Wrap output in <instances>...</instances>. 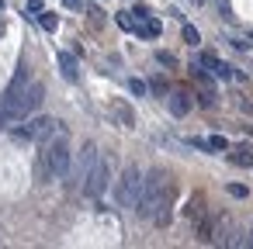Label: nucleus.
<instances>
[{"label": "nucleus", "instance_id": "nucleus-1", "mask_svg": "<svg viewBox=\"0 0 253 249\" xmlns=\"http://www.w3.org/2000/svg\"><path fill=\"white\" fill-rule=\"evenodd\" d=\"M42 97H45L42 83L21 87L18 94H4V97H0V128H4V125H18L21 118L35 114L42 107Z\"/></svg>", "mask_w": 253, "mask_h": 249}, {"label": "nucleus", "instance_id": "nucleus-2", "mask_svg": "<svg viewBox=\"0 0 253 249\" xmlns=\"http://www.w3.org/2000/svg\"><path fill=\"white\" fill-rule=\"evenodd\" d=\"M170 177L163 173V170H153L149 177H142V194H139V204H135V211L142 214V218H153V211L170 197V183H167Z\"/></svg>", "mask_w": 253, "mask_h": 249}, {"label": "nucleus", "instance_id": "nucleus-3", "mask_svg": "<svg viewBox=\"0 0 253 249\" xmlns=\"http://www.w3.org/2000/svg\"><path fill=\"white\" fill-rule=\"evenodd\" d=\"M59 128V121L56 118H45V114H39V118H21L18 125H14V139H21V142H45L52 132Z\"/></svg>", "mask_w": 253, "mask_h": 249}, {"label": "nucleus", "instance_id": "nucleus-4", "mask_svg": "<svg viewBox=\"0 0 253 249\" xmlns=\"http://www.w3.org/2000/svg\"><path fill=\"white\" fill-rule=\"evenodd\" d=\"M139 194H142V170L139 166H125V173L118 177V187H115V201L122 208H132L135 211Z\"/></svg>", "mask_w": 253, "mask_h": 249}, {"label": "nucleus", "instance_id": "nucleus-5", "mask_svg": "<svg viewBox=\"0 0 253 249\" xmlns=\"http://www.w3.org/2000/svg\"><path fill=\"white\" fill-rule=\"evenodd\" d=\"M56 135V132H52ZM45 139V166H49V173L52 177H66L70 173V145H66V135H63V128H59V139Z\"/></svg>", "mask_w": 253, "mask_h": 249}, {"label": "nucleus", "instance_id": "nucleus-6", "mask_svg": "<svg viewBox=\"0 0 253 249\" xmlns=\"http://www.w3.org/2000/svg\"><path fill=\"white\" fill-rule=\"evenodd\" d=\"M108 183H111V159H108V156H97L94 170H90L87 180H84V190H87L90 197H101V194L108 190Z\"/></svg>", "mask_w": 253, "mask_h": 249}, {"label": "nucleus", "instance_id": "nucleus-7", "mask_svg": "<svg viewBox=\"0 0 253 249\" xmlns=\"http://www.w3.org/2000/svg\"><path fill=\"white\" fill-rule=\"evenodd\" d=\"M198 63H201L215 80H243V73H236V70H232L229 63H222L215 52H201V56H198Z\"/></svg>", "mask_w": 253, "mask_h": 249}, {"label": "nucleus", "instance_id": "nucleus-8", "mask_svg": "<svg viewBox=\"0 0 253 249\" xmlns=\"http://www.w3.org/2000/svg\"><path fill=\"white\" fill-rule=\"evenodd\" d=\"M56 63H59V73H63L70 83L80 76V63H77V56H70V52H56Z\"/></svg>", "mask_w": 253, "mask_h": 249}, {"label": "nucleus", "instance_id": "nucleus-9", "mask_svg": "<svg viewBox=\"0 0 253 249\" xmlns=\"http://www.w3.org/2000/svg\"><path fill=\"white\" fill-rule=\"evenodd\" d=\"M97 156H101V152H97V145H94V142H87V145H84V156H80V166H77V177H80V180H87V173H90V170H94V163H97Z\"/></svg>", "mask_w": 253, "mask_h": 249}, {"label": "nucleus", "instance_id": "nucleus-10", "mask_svg": "<svg viewBox=\"0 0 253 249\" xmlns=\"http://www.w3.org/2000/svg\"><path fill=\"white\" fill-rule=\"evenodd\" d=\"M167 104H170V111H173L177 118H184V114L191 111V94H187V90H173Z\"/></svg>", "mask_w": 253, "mask_h": 249}, {"label": "nucleus", "instance_id": "nucleus-11", "mask_svg": "<svg viewBox=\"0 0 253 249\" xmlns=\"http://www.w3.org/2000/svg\"><path fill=\"white\" fill-rule=\"evenodd\" d=\"M135 35H142V38H160V21H153L149 14L146 18H139L135 21V28H132Z\"/></svg>", "mask_w": 253, "mask_h": 249}, {"label": "nucleus", "instance_id": "nucleus-12", "mask_svg": "<svg viewBox=\"0 0 253 249\" xmlns=\"http://www.w3.org/2000/svg\"><path fill=\"white\" fill-rule=\"evenodd\" d=\"M111 111L118 114V121H122V128H132V125H135V114H132V107H128L125 101H111Z\"/></svg>", "mask_w": 253, "mask_h": 249}, {"label": "nucleus", "instance_id": "nucleus-13", "mask_svg": "<svg viewBox=\"0 0 253 249\" xmlns=\"http://www.w3.org/2000/svg\"><path fill=\"white\" fill-rule=\"evenodd\" d=\"M39 25H42V32H56L59 28V18L52 11H39Z\"/></svg>", "mask_w": 253, "mask_h": 249}, {"label": "nucleus", "instance_id": "nucleus-14", "mask_svg": "<svg viewBox=\"0 0 253 249\" xmlns=\"http://www.w3.org/2000/svg\"><path fill=\"white\" fill-rule=\"evenodd\" d=\"M232 163H239V166H253V156H250V149H236V152H232Z\"/></svg>", "mask_w": 253, "mask_h": 249}, {"label": "nucleus", "instance_id": "nucleus-15", "mask_svg": "<svg viewBox=\"0 0 253 249\" xmlns=\"http://www.w3.org/2000/svg\"><path fill=\"white\" fill-rule=\"evenodd\" d=\"M128 90H132L135 97H146V90H149V87H146V80H139V76H135V80H128Z\"/></svg>", "mask_w": 253, "mask_h": 249}, {"label": "nucleus", "instance_id": "nucleus-16", "mask_svg": "<svg viewBox=\"0 0 253 249\" xmlns=\"http://www.w3.org/2000/svg\"><path fill=\"white\" fill-rule=\"evenodd\" d=\"M205 142H208V149H215V152H225V149H229V142H225L222 135H211V139H205Z\"/></svg>", "mask_w": 253, "mask_h": 249}, {"label": "nucleus", "instance_id": "nucleus-17", "mask_svg": "<svg viewBox=\"0 0 253 249\" xmlns=\"http://www.w3.org/2000/svg\"><path fill=\"white\" fill-rule=\"evenodd\" d=\"M184 42H187V45H198V42H201V35H198L191 25H184Z\"/></svg>", "mask_w": 253, "mask_h": 249}, {"label": "nucleus", "instance_id": "nucleus-18", "mask_svg": "<svg viewBox=\"0 0 253 249\" xmlns=\"http://www.w3.org/2000/svg\"><path fill=\"white\" fill-rule=\"evenodd\" d=\"M39 11H45V0H28L25 4V14H39Z\"/></svg>", "mask_w": 253, "mask_h": 249}, {"label": "nucleus", "instance_id": "nucleus-19", "mask_svg": "<svg viewBox=\"0 0 253 249\" xmlns=\"http://www.w3.org/2000/svg\"><path fill=\"white\" fill-rule=\"evenodd\" d=\"M118 25H122V28H125V32H132V28H135V21H132V18H128V14H118Z\"/></svg>", "mask_w": 253, "mask_h": 249}, {"label": "nucleus", "instance_id": "nucleus-20", "mask_svg": "<svg viewBox=\"0 0 253 249\" xmlns=\"http://www.w3.org/2000/svg\"><path fill=\"white\" fill-rule=\"evenodd\" d=\"M229 194H232V197H246V187H243V183H229Z\"/></svg>", "mask_w": 253, "mask_h": 249}, {"label": "nucleus", "instance_id": "nucleus-21", "mask_svg": "<svg viewBox=\"0 0 253 249\" xmlns=\"http://www.w3.org/2000/svg\"><path fill=\"white\" fill-rule=\"evenodd\" d=\"M229 42H232V49H239V52H246V38H239V35H232Z\"/></svg>", "mask_w": 253, "mask_h": 249}, {"label": "nucleus", "instance_id": "nucleus-22", "mask_svg": "<svg viewBox=\"0 0 253 249\" xmlns=\"http://www.w3.org/2000/svg\"><path fill=\"white\" fill-rule=\"evenodd\" d=\"M156 59H160L163 66H173V56H170V52H156Z\"/></svg>", "mask_w": 253, "mask_h": 249}, {"label": "nucleus", "instance_id": "nucleus-23", "mask_svg": "<svg viewBox=\"0 0 253 249\" xmlns=\"http://www.w3.org/2000/svg\"><path fill=\"white\" fill-rule=\"evenodd\" d=\"M246 249H253V225L246 228Z\"/></svg>", "mask_w": 253, "mask_h": 249}, {"label": "nucleus", "instance_id": "nucleus-24", "mask_svg": "<svg viewBox=\"0 0 253 249\" xmlns=\"http://www.w3.org/2000/svg\"><path fill=\"white\" fill-rule=\"evenodd\" d=\"M63 4H66V7H77V4H80V0H63Z\"/></svg>", "mask_w": 253, "mask_h": 249}, {"label": "nucleus", "instance_id": "nucleus-25", "mask_svg": "<svg viewBox=\"0 0 253 249\" xmlns=\"http://www.w3.org/2000/svg\"><path fill=\"white\" fill-rule=\"evenodd\" d=\"M0 11H4V0H0Z\"/></svg>", "mask_w": 253, "mask_h": 249}, {"label": "nucleus", "instance_id": "nucleus-26", "mask_svg": "<svg viewBox=\"0 0 253 249\" xmlns=\"http://www.w3.org/2000/svg\"><path fill=\"white\" fill-rule=\"evenodd\" d=\"M0 35H4V25H0Z\"/></svg>", "mask_w": 253, "mask_h": 249}, {"label": "nucleus", "instance_id": "nucleus-27", "mask_svg": "<svg viewBox=\"0 0 253 249\" xmlns=\"http://www.w3.org/2000/svg\"><path fill=\"white\" fill-rule=\"evenodd\" d=\"M250 42H253V32H250Z\"/></svg>", "mask_w": 253, "mask_h": 249}]
</instances>
